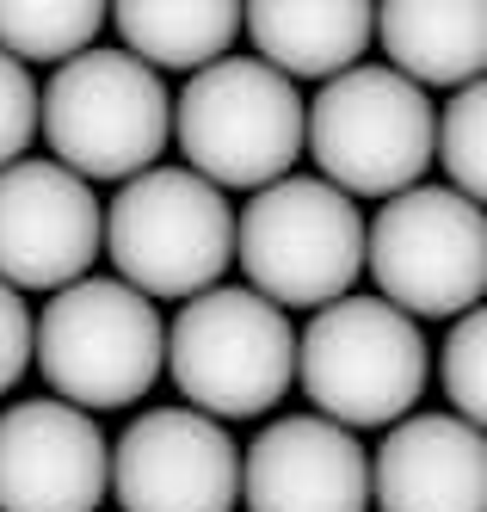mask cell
<instances>
[{
	"label": "cell",
	"mask_w": 487,
	"mask_h": 512,
	"mask_svg": "<svg viewBox=\"0 0 487 512\" xmlns=\"http://www.w3.org/2000/svg\"><path fill=\"white\" fill-rule=\"evenodd\" d=\"M370 38L389 50L383 68L401 81L426 87H475L487 68V7H432V0H395V7H370Z\"/></svg>",
	"instance_id": "cell-16"
},
{
	"label": "cell",
	"mask_w": 487,
	"mask_h": 512,
	"mask_svg": "<svg viewBox=\"0 0 487 512\" xmlns=\"http://www.w3.org/2000/svg\"><path fill=\"white\" fill-rule=\"evenodd\" d=\"M481 358H487V321L469 309L451 321V334H444V358H438V383L451 395V408L463 426H481L487 414V383H481Z\"/></svg>",
	"instance_id": "cell-20"
},
{
	"label": "cell",
	"mask_w": 487,
	"mask_h": 512,
	"mask_svg": "<svg viewBox=\"0 0 487 512\" xmlns=\"http://www.w3.org/2000/svg\"><path fill=\"white\" fill-rule=\"evenodd\" d=\"M25 371H31V309L19 290L0 284V395L19 389Z\"/></svg>",
	"instance_id": "cell-22"
},
{
	"label": "cell",
	"mask_w": 487,
	"mask_h": 512,
	"mask_svg": "<svg viewBox=\"0 0 487 512\" xmlns=\"http://www.w3.org/2000/svg\"><path fill=\"white\" fill-rule=\"evenodd\" d=\"M99 247L118 266V284H130L148 303L204 297L235 266V210L216 186H204L185 167H148L124 179L105 204Z\"/></svg>",
	"instance_id": "cell-4"
},
{
	"label": "cell",
	"mask_w": 487,
	"mask_h": 512,
	"mask_svg": "<svg viewBox=\"0 0 487 512\" xmlns=\"http://www.w3.org/2000/svg\"><path fill=\"white\" fill-rule=\"evenodd\" d=\"M111 445L93 414L68 401L0 408V512H99Z\"/></svg>",
	"instance_id": "cell-12"
},
{
	"label": "cell",
	"mask_w": 487,
	"mask_h": 512,
	"mask_svg": "<svg viewBox=\"0 0 487 512\" xmlns=\"http://www.w3.org/2000/svg\"><path fill=\"white\" fill-rule=\"evenodd\" d=\"M241 506L247 512H364L370 457L364 445L321 414H278L241 451Z\"/></svg>",
	"instance_id": "cell-13"
},
{
	"label": "cell",
	"mask_w": 487,
	"mask_h": 512,
	"mask_svg": "<svg viewBox=\"0 0 487 512\" xmlns=\"http://www.w3.org/2000/svg\"><path fill=\"white\" fill-rule=\"evenodd\" d=\"M432 377V352L420 321H407L383 297H340L309 315L296 334V383L315 401V414L346 426H395L420 408Z\"/></svg>",
	"instance_id": "cell-1"
},
{
	"label": "cell",
	"mask_w": 487,
	"mask_h": 512,
	"mask_svg": "<svg viewBox=\"0 0 487 512\" xmlns=\"http://www.w3.org/2000/svg\"><path fill=\"white\" fill-rule=\"evenodd\" d=\"M204 420H253L278 408L296 383V327L247 284H216L192 297L167 327V364Z\"/></svg>",
	"instance_id": "cell-6"
},
{
	"label": "cell",
	"mask_w": 487,
	"mask_h": 512,
	"mask_svg": "<svg viewBox=\"0 0 487 512\" xmlns=\"http://www.w3.org/2000/svg\"><path fill=\"white\" fill-rule=\"evenodd\" d=\"M173 136L185 149V173L204 186L266 192L303 161V93L259 56H222L173 99Z\"/></svg>",
	"instance_id": "cell-3"
},
{
	"label": "cell",
	"mask_w": 487,
	"mask_h": 512,
	"mask_svg": "<svg viewBox=\"0 0 487 512\" xmlns=\"http://www.w3.org/2000/svg\"><path fill=\"white\" fill-rule=\"evenodd\" d=\"M105 25H118V50H130L155 75H198L241 38V7L229 0H118L105 7Z\"/></svg>",
	"instance_id": "cell-17"
},
{
	"label": "cell",
	"mask_w": 487,
	"mask_h": 512,
	"mask_svg": "<svg viewBox=\"0 0 487 512\" xmlns=\"http://www.w3.org/2000/svg\"><path fill=\"white\" fill-rule=\"evenodd\" d=\"M364 272L377 297L407 321H457L487 290V223L481 204L451 186H407L364 229Z\"/></svg>",
	"instance_id": "cell-9"
},
{
	"label": "cell",
	"mask_w": 487,
	"mask_h": 512,
	"mask_svg": "<svg viewBox=\"0 0 487 512\" xmlns=\"http://www.w3.org/2000/svg\"><path fill=\"white\" fill-rule=\"evenodd\" d=\"M105 235V204L87 179L56 161L0 167V284L7 290H68L93 278Z\"/></svg>",
	"instance_id": "cell-11"
},
{
	"label": "cell",
	"mask_w": 487,
	"mask_h": 512,
	"mask_svg": "<svg viewBox=\"0 0 487 512\" xmlns=\"http://www.w3.org/2000/svg\"><path fill=\"white\" fill-rule=\"evenodd\" d=\"M432 161L451 173V192L481 204L487 192V87H463L432 124Z\"/></svg>",
	"instance_id": "cell-19"
},
{
	"label": "cell",
	"mask_w": 487,
	"mask_h": 512,
	"mask_svg": "<svg viewBox=\"0 0 487 512\" xmlns=\"http://www.w3.org/2000/svg\"><path fill=\"white\" fill-rule=\"evenodd\" d=\"M432 124L438 105L414 81L358 62L303 105V149L315 155V179L340 198H395L432 167Z\"/></svg>",
	"instance_id": "cell-7"
},
{
	"label": "cell",
	"mask_w": 487,
	"mask_h": 512,
	"mask_svg": "<svg viewBox=\"0 0 487 512\" xmlns=\"http://www.w3.org/2000/svg\"><path fill=\"white\" fill-rule=\"evenodd\" d=\"M241 31L253 38L259 62L284 75L290 87L296 81H333L346 68L364 62L370 50V7L358 0H259V7H241Z\"/></svg>",
	"instance_id": "cell-15"
},
{
	"label": "cell",
	"mask_w": 487,
	"mask_h": 512,
	"mask_svg": "<svg viewBox=\"0 0 487 512\" xmlns=\"http://www.w3.org/2000/svg\"><path fill=\"white\" fill-rule=\"evenodd\" d=\"M235 266L272 309H327L364 272V210L315 173H290L235 210Z\"/></svg>",
	"instance_id": "cell-5"
},
{
	"label": "cell",
	"mask_w": 487,
	"mask_h": 512,
	"mask_svg": "<svg viewBox=\"0 0 487 512\" xmlns=\"http://www.w3.org/2000/svg\"><path fill=\"white\" fill-rule=\"evenodd\" d=\"M105 494L124 512H235L241 445L192 408H148L111 445Z\"/></svg>",
	"instance_id": "cell-10"
},
{
	"label": "cell",
	"mask_w": 487,
	"mask_h": 512,
	"mask_svg": "<svg viewBox=\"0 0 487 512\" xmlns=\"http://www.w3.org/2000/svg\"><path fill=\"white\" fill-rule=\"evenodd\" d=\"M37 130L74 179H136L167 149L173 99L130 50H81L37 93Z\"/></svg>",
	"instance_id": "cell-8"
},
{
	"label": "cell",
	"mask_w": 487,
	"mask_h": 512,
	"mask_svg": "<svg viewBox=\"0 0 487 512\" xmlns=\"http://www.w3.org/2000/svg\"><path fill=\"white\" fill-rule=\"evenodd\" d=\"M31 136H37V81H31V68L0 56V167L25 161Z\"/></svg>",
	"instance_id": "cell-21"
},
{
	"label": "cell",
	"mask_w": 487,
	"mask_h": 512,
	"mask_svg": "<svg viewBox=\"0 0 487 512\" xmlns=\"http://www.w3.org/2000/svg\"><path fill=\"white\" fill-rule=\"evenodd\" d=\"M377 512H487V445L457 414H407L370 457Z\"/></svg>",
	"instance_id": "cell-14"
},
{
	"label": "cell",
	"mask_w": 487,
	"mask_h": 512,
	"mask_svg": "<svg viewBox=\"0 0 487 512\" xmlns=\"http://www.w3.org/2000/svg\"><path fill=\"white\" fill-rule=\"evenodd\" d=\"M105 31V7L93 0H0V56L25 62H74Z\"/></svg>",
	"instance_id": "cell-18"
},
{
	"label": "cell",
	"mask_w": 487,
	"mask_h": 512,
	"mask_svg": "<svg viewBox=\"0 0 487 512\" xmlns=\"http://www.w3.org/2000/svg\"><path fill=\"white\" fill-rule=\"evenodd\" d=\"M31 364L81 414L130 408L167 364V321L118 278H81L31 315Z\"/></svg>",
	"instance_id": "cell-2"
}]
</instances>
